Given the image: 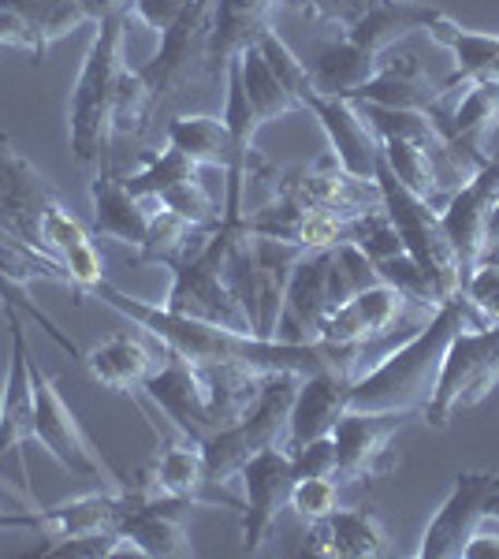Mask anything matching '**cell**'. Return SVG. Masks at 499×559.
<instances>
[{"mask_svg": "<svg viewBox=\"0 0 499 559\" xmlns=\"http://www.w3.org/2000/svg\"><path fill=\"white\" fill-rule=\"evenodd\" d=\"M153 112H157V102H153L146 83L139 79V71L123 68L120 83H116V97H112V134L139 139V134L150 128Z\"/></svg>", "mask_w": 499, "mask_h": 559, "instance_id": "37", "label": "cell"}, {"mask_svg": "<svg viewBox=\"0 0 499 559\" xmlns=\"http://www.w3.org/2000/svg\"><path fill=\"white\" fill-rule=\"evenodd\" d=\"M437 12L440 8H432L429 0H384V4L366 12L343 34H347L354 45L369 49L373 57H384L399 38H406V34H414V31H425Z\"/></svg>", "mask_w": 499, "mask_h": 559, "instance_id": "29", "label": "cell"}, {"mask_svg": "<svg viewBox=\"0 0 499 559\" xmlns=\"http://www.w3.org/2000/svg\"><path fill=\"white\" fill-rule=\"evenodd\" d=\"M440 97V86L425 79L417 57H399L377 68L369 83H361L347 102L354 105H380V108H414V112H429L432 102Z\"/></svg>", "mask_w": 499, "mask_h": 559, "instance_id": "28", "label": "cell"}, {"mask_svg": "<svg viewBox=\"0 0 499 559\" xmlns=\"http://www.w3.org/2000/svg\"><path fill=\"white\" fill-rule=\"evenodd\" d=\"M499 202V157L488 160L485 168H477L459 191H451V198L440 210V224L448 231L451 247L459 254L462 280L470 269L485 258V236H488V216H492Z\"/></svg>", "mask_w": 499, "mask_h": 559, "instance_id": "17", "label": "cell"}, {"mask_svg": "<svg viewBox=\"0 0 499 559\" xmlns=\"http://www.w3.org/2000/svg\"><path fill=\"white\" fill-rule=\"evenodd\" d=\"M168 146L194 160L198 168H231V134L228 123L216 116H190L179 112L168 120Z\"/></svg>", "mask_w": 499, "mask_h": 559, "instance_id": "32", "label": "cell"}, {"mask_svg": "<svg viewBox=\"0 0 499 559\" xmlns=\"http://www.w3.org/2000/svg\"><path fill=\"white\" fill-rule=\"evenodd\" d=\"M38 236H41L45 254H52L63 265L68 284H75L83 295H94L97 284H105L102 250L94 247V239H90V231L83 228V221L63 205V198L41 213Z\"/></svg>", "mask_w": 499, "mask_h": 559, "instance_id": "23", "label": "cell"}, {"mask_svg": "<svg viewBox=\"0 0 499 559\" xmlns=\"http://www.w3.org/2000/svg\"><path fill=\"white\" fill-rule=\"evenodd\" d=\"M499 384V324H462L451 336L440 362L432 400L425 403L421 421L443 432L459 407H474Z\"/></svg>", "mask_w": 499, "mask_h": 559, "instance_id": "6", "label": "cell"}, {"mask_svg": "<svg viewBox=\"0 0 499 559\" xmlns=\"http://www.w3.org/2000/svg\"><path fill=\"white\" fill-rule=\"evenodd\" d=\"M462 559H499V534L477 530V534L466 540V548H462Z\"/></svg>", "mask_w": 499, "mask_h": 559, "instance_id": "43", "label": "cell"}, {"mask_svg": "<svg viewBox=\"0 0 499 559\" xmlns=\"http://www.w3.org/2000/svg\"><path fill=\"white\" fill-rule=\"evenodd\" d=\"M354 295V284L340 261V250H306L302 261L295 265L292 280L284 292V313H280L276 340L292 344H310L321 332L324 318L340 302Z\"/></svg>", "mask_w": 499, "mask_h": 559, "instance_id": "8", "label": "cell"}, {"mask_svg": "<svg viewBox=\"0 0 499 559\" xmlns=\"http://www.w3.org/2000/svg\"><path fill=\"white\" fill-rule=\"evenodd\" d=\"M194 508H202V500L150 492L139 481H123V519L116 530H120L127 552L153 559L194 556V545H190L187 534V515Z\"/></svg>", "mask_w": 499, "mask_h": 559, "instance_id": "9", "label": "cell"}, {"mask_svg": "<svg viewBox=\"0 0 499 559\" xmlns=\"http://www.w3.org/2000/svg\"><path fill=\"white\" fill-rule=\"evenodd\" d=\"M287 4H292L302 20L332 23V26H340V31H351L361 15L373 12V8L384 4V0H287Z\"/></svg>", "mask_w": 499, "mask_h": 559, "instance_id": "40", "label": "cell"}, {"mask_svg": "<svg viewBox=\"0 0 499 559\" xmlns=\"http://www.w3.org/2000/svg\"><path fill=\"white\" fill-rule=\"evenodd\" d=\"M139 485H146L150 492H165V496H187V500H202V503H221L216 496H202L209 485L205 477V459L198 444H165L153 459V466L139 474Z\"/></svg>", "mask_w": 499, "mask_h": 559, "instance_id": "30", "label": "cell"}, {"mask_svg": "<svg viewBox=\"0 0 499 559\" xmlns=\"http://www.w3.org/2000/svg\"><path fill=\"white\" fill-rule=\"evenodd\" d=\"M142 392L157 403V411L183 432V440H190V444H202L205 437H213L221 429L213 403H209L205 373L198 366L183 362V358L168 355V350H165V362L153 369L150 381L142 384Z\"/></svg>", "mask_w": 499, "mask_h": 559, "instance_id": "13", "label": "cell"}, {"mask_svg": "<svg viewBox=\"0 0 499 559\" xmlns=\"http://www.w3.org/2000/svg\"><path fill=\"white\" fill-rule=\"evenodd\" d=\"M298 381H302L298 373H269L265 381H261V392H258V400H253V407L242 414L239 421L216 429L213 437H205L202 444H198L205 459L209 485H228L258 452H265V448H284Z\"/></svg>", "mask_w": 499, "mask_h": 559, "instance_id": "4", "label": "cell"}, {"mask_svg": "<svg viewBox=\"0 0 499 559\" xmlns=\"http://www.w3.org/2000/svg\"><path fill=\"white\" fill-rule=\"evenodd\" d=\"M83 366L102 388H112V392H142V384L161 366V358L142 336L120 332V336H108L102 344L90 347L83 355Z\"/></svg>", "mask_w": 499, "mask_h": 559, "instance_id": "25", "label": "cell"}, {"mask_svg": "<svg viewBox=\"0 0 499 559\" xmlns=\"http://www.w3.org/2000/svg\"><path fill=\"white\" fill-rule=\"evenodd\" d=\"M34 440L49 452L71 477L83 481H105L108 489H120V477L105 466V459L94 452L83 426L75 421V414L63 403L60 388L52 377L38 373L34 366Z\"/></svg>", "mask_w": 499, "mask_h": 559, "instance_id": "10", "label": "cell"}, {"mask_svg": "<svg viewBox=\"0 0 499 559\" xmlns=\"http://www.w3.org/2000/svg\"><path fill=\"white\" fill-rule=\"evenodd\" d=\"M499 474L496 471H466L455 477V489L443 500L437 519L429 522L417 556L421 559H459L466 540L485 526V503L488 492L496 489Z\"/></svg>", "mask_w": 499, "mask_h": 559, "instance_id": "16", "label": "cell"}, {"mask_svg": "<svg viewBox=\"0 0 499 559\" xmlns=\"http://www.w3.org/2000/svg\"><path fill=\"white\" fill-rule=\"evenodd\" d=\"M0 242H23V239H15V236H8V231H0Z\"/></svg>", "mask_w": 499, "mask_h": 559, "instance_id": "47", "label": "cell"}, {"mask_svg": "<svg viewBox=\"0 0 499 559\" xmlns=\"http://www.w3.org/2000/svg\"><path fill=\"white\" fill-rule=\"evenodd\" d=\"M205 41H209V12L190 4L183 20L161 34V49L142 68H134L153 94V102L161 105L187 79H194V71H205Z\"/></svg>", "mask_w": 499, "mask_h": 559, "instance_id": "21", "label": "cell"}, {"mask_svg": "<svg viewBox=\"0 0 499 559\" xmlns=\"http://www.w3.org/2000/svg\"><path fill=\"white\" fill-rule=\"evenodd\" d=\"M406 313H417V310L392 284L377 280V284L361 287L347 302L335 306L329 318H324L317 340H329V344H343V347H366V344H373V340L388 336Z\"/></svg>", "mask_w": 499, "mask_h": 559, "instance_id": "20", "label": "cell"}, {"mask_svg": "<svg viewBox=\"0 0 499 559\" xmlns=\"http://www.w3.org/2000/svg\"><path fill=\"white\" fill-rule=\"evenodd\" d=\"M0 8L23 15V20L38 31V38L45 45L60 41L63 34H71L83 23H90L79 0H0Z\"/></svg>", "mask_w": 499, "mask_h": 559, "instance_id": "35", "label": "cell"}, {"mask_svg": "<svg viewBox=\"0 0 499 559\" xmlns=\"http://www.w3.org/2000/svg\"><path fill=\"white\" fill-rule=\"evenodd\" d=\"M97 299L112 306L116 313H123L134 329H142L146 336L157 340L168 355L183 358L190 366H242L253 373H298L310 377L317 369H340V373L354 377L361 350L366 347H343L329 344V340H310V344H292V340H261L247 336V332L224 329L213 321L183 318L171 313L165 306L142 302L134 295L120 292L105 280L97 284Z\"/></svg>", "mask_w": 499, "mask_h": 559, "instance_id": "1", "label": "cell"}, {"mask_svg": "<svg viewBox=\"0 0 499 559\" xmlns=\"http://www.w3.org/2000/svg\"><path fill=\"white\" fill-rule=\"evenodd\" d=\"M462 295L488 324H499V254L480 258L462 280Z\"/></svg>", "mask_w": 499, "mask_h": 559, "instance_id": "39", "label": "cell"}, {"mask_svg": "<svg viewBox=\"0 0 499 559\" xmlns=\"http://www.w3.org/2000/svg\"><path fill=\"white\" fill-rule=\"evenodd\" d=\"M52 202H60L57 187L12 146L8 134H0V231L41 250L38 224Z\"/></svg>", "mask_w": 499, "mask_h": 559, "instance_id": "14", "label": "cell"}, {"mask_svg": "<svg viewBox=\"0 0 499 559\" xmlns=\"http://www.w3.org/2000/svg\"><path fill=\"white\" fill-rule=\"evenodd\" d=\"M298 108H310L321 120L324 134H329V153L358 179H377V157H380V139L366 123L361 108L347 102V97H329L313 86V79L295 94Z\"/></svg>", "mask_w": 499, "mask_h": 559, "instance_id": "15", "label": "cell"}, {"mask_svg": "<svg viewBox=\"0 0 499 559\" xmlns=\"http://www.w3.org/2000/svg\"><path fill=\"white\" fill-rule=\"evenodd\" d=\"M190 4L194 0H131V15L161 38V34L183 20Z\"/></svg>", "mask_w": 499, "mask_h": 559, "instance_id": "42", "label": "cell"}, {"mask_svg": "<svg viewBox=\"0 0 499 559\" xmlns=\"http://www.w3.org/2000/svg\"><path fill=\"white\" fill-rule=\"evenodd\" d=\"M377 68H380V57H373L369 49H361V45H354L347 34H343V38L324 41L321 49H317L310 79L321 94L351 97L361 83H369V79L377 75Z\"/></svg>", "mask_w": 499, "mask_h": 559, "instance_id": "31", "label": "cell"}, {"mask_svg": "<svg viewBox=\"0 0 499 559\" xmlns=\"http://www.w3.org/2000/svg\"><path fill=\"white\" fill-rule=\"evenodd\" d=\"M488 254H499V202H496V210L492 216H488V236H485V258Z\"/></svg>", "mask_w": 499, "mask_h": 559, "instance_id": "44", "label": "cell"}, {"mask_svg": "<svg viewBox=\"0 0 499 559\" xmlns=\"http://www.w3.org/2000/svg\"><path fill=\"white\" fill-rule=\"evenodd\" d=\"M485 83H499V52H496L492 68H488V79H485Z\"/></svg>", "mask_w": 499, "mask_h": 559, "instance_id": "46", "label": "cell"}, {"mask_svg": "<svg viewBox=\"0 0 499 559\" xmlns=\"http://www.w3.org/2000/svg\"><path fill=\"white\" fill-rule=\"evenodd\" d=\"M406 414H380V411H347L332 429L335 440V481H373L388 477L399 466L392 448L395 432L403 429Z\"/></svg>", "mask_w": 499, "mask_h": 559, "instance_id": "11", "label": "cell"}, {"mask_svg": "<svg viewBox=\"0 0 499 559\" xmlns=\"http://www.w3.org/2000/svg\"><path fill=\"white\" fill-rule=\"evenodd\" d=\"M239 231H242V221H221L194 258L171 265V287H168V299L161 306L171 313H183V318L213 321V324H224V329L253 336L247 310L235 299L228 276H224V261H228V250Z\"/></svg>", "mask_w": 499, "mask_h": 559, "instance_id": "5", "label": "cell"}, {"mask_svg": "<svg viewBox=\"0 0 499 559\" xmlns=\"http://www.w3.org/2000/svg\"><path fill=\"white\" fill-rule=\"evenodd\" d=\"M377 187H380V198H384L388 221L395 224L399 239H403V250L432 276L443 302L462 295V265H459V254H455V247H451L448 231H443V224H440L437 205L406 191L392 176V168L384 165V157H377Z\"/></svg>", "mask_w": 499, "mask_h": 559, "instance_id": "7", "label": "cell"}, {"mask_svg": "<svg viewBox=\"0 0 499 559\" xmlns=\"http://www.w3.org/2000/svg\"><path fill=\"white\" fill-rule=\"evenodd\" d=\"M485 519H496V522H499V481H496V489L488 492V503H485Z\"/></svg>", "mask_w": 499, "mask_h": 559, "instance_id": "45", "label": "cell"}, {"mask_svg": "<svg viewBox=\"0 0 499 559\" xmlns=\"http://www.w3.org/2000/svg\"><path fill=\"white\" fill-rule=\"evenodd\" d=\"M351 373H340V369H317V373L302 377L292 403V418H287V440L284 448L295 452V448L310 444V440L332 437L335 421L343 418L347 407V392H351Z\"/></svg>", "mask_w": 499, "mask_h": 559, "instance_id": "22", "label": "cell"}, {"mask_svg": "<svg viewBox=\"0 0 499 559\" xmlns=\"http://www.w3.org/2000/svg\"><path fill=\"white\" fill-rule=\"evenodd\" d=\"M242 477V556H258L265 548L272 526L292 503L295 466L287 448H265L239 471Z\"/></svg>", "mask_w": 499, "mask_h": 559, "instance_id": "12", "label": "cell"}, {"mask_svg": "<svg viewBox=\"0 0 499 559\" xmlns=\"http://www.w3.org/2000/svg\"><path fill=\"white\" fill-rule=\"evenodd\" d=\"M377 265V276L384 280V284H392L399 295H403L406 302L414 306L421 318H432V313L443 306V295L437 292V284H432V276L425 273L417 261L406 254H392V258H384V261H373Z\"/></svg>", "mask_w": 499, "mask_h": 559, "instance_id": "34", "label": "cell"}, {"mask_svg": "<svg viewBox=\"0 0 499 559\" xmlns=\"http://www.w3.org/2000/svg\"><path fill=\"white\" fill-rule=\"evenodd\" d=\"M292 466H295V481L298 477H335V440L321 437V440H310V444L295 448Z\"/></svg>", "mask_w": 499, "mask_h": 559, "instance_id": "41", "label": "cell"}, {"mask_svg": "<svg viewBox=\"0 0 499 559\" xmlns=\"http://www.w3.org/2000/svg\"><path fill=\"white\" fill-rule=\"evenodd\" d=\"M462 324H488L474 310L466 295H455L440 306L432 318H425L421 329L406 344H399L392 355H384L369 373L354 377L347 392L351 411H380V414H417L421 418L425 403L432 400L440 362L448 355L451 336Z\"/></svg>", "mask_w": 499, "mask_h": 559, "instance_id": "2", "label": "cell"}, {"mask_svg": "<svg viewBox=\"0 0 499 559\" xmlns=\"http://www.w3.org/2000/svg\"><path fill=\"white\" fill-rule=\"evenodd\" d=\"M280 4L287 0H213L209 4V41H205V75L224 79L228 68L261 34L272 31Z\"/></svg>", "mask_w": 499, "mask_h": 559, "instance_id": "18", "label": "cell"}, {"mask_svg": "<svg viewBox=\"0 0 499 559\" xmlns=\"http://www.w3.org/2000/svg\"><path fill=\"white\" fill-rule=\"evenodd\" d=\"M425 34L455 57V71L440 83V94H459V90H466L470 83H485L488 68H492V60L499 52V34H474L443 12L432 15Z\"/></svg>", "mask_w": 499, "mask_h": 559, "instance_id": "27", "label": "cell"}, {"mask_svg": "<svg viewBox=\"0 0 499 559\" xmlns=\"http://www.w3.org/2000/svg\"><path fill=\"white\" fill-rule=\"evenodd\" d=\"M380 157H384V165L392 168V176L406 187V191L425 198V202H437L440 183H437V165H432L429 153L411 146V142L384 139L380 142Z\"/></svg>", "mask_w": 499, "mask_h": 559, "instance_id": "36", "label": "cell"}, {"mask_svg": "<svg viewBox=\"0 0 499 559\" xmlns=\"http://www.w3.org/2000/svg\"><path fill=\"white\" fill-rule=\"evenodd\" d=\"M388 552V537L380 519L369 508H340L329 519L310 522L302 540V556L324 559H373Z\"/></svg>", "mask_w": 499, "mask_h": 559, "instance_id": "24", "label": "cell"}, {"mask_svg": "<svg viewBox=\"0 0 499 559\" xmlns=\"http://www.w3.org/2000/svg\"><path fill=\"white\" fill-rule=\"evenodd\" d=\"M287 508H292L306 526L329 519L332 511H340V481H335V477H298Z\"/></svg>", "mask_w": 499, "mask_h": 559, "instance_id": "38", "label": "cell"}, {"mask_svg": "<svg viewBox=\"0 0 499 559\" xmlns=\"http://www.w3.org/2000/svg\"><path fill=\"white\" fill-rule=\"evenodd\" d=\"M120 519H123V485L120 489L75 496V500H63L57 508H38V503H31L26 515H0V530H38V534L49 540H68V537L116 530Z\"/></svg>", "mask_w": 499, "mask_h": 559, "instance_id": "19", "label": "cell"}, {"mask_svg": "<svg viewBox=\"0 0 499 559\" xmlns=\"http://www.w3.org/2000/svg\"><path fill=\"white\" fill-rule=\"evenodd\" d=\"M90 205H94V231L105 239H116L123 247L142 250V242L150 236V216L142 198H134L123 187V179H116L108 168L90 183Z\"/></svg>", "mask_w": 499, "mask_h": 559, "instance_id": "26", "label": "cell"}, {"mask_svg": "<svg viewBox=\"0 0 499 559\" xmlns=\"http://www.w3.org/2000/svg\"><path fill=\"white\" fill-rule=\"evenodd\" d=\"M239 71H242V90L250 97V108L258 116V123H269V120H280L287 116L292 108H298V102L292 97V90L276 79V71L269 68L265 52L258 45H250L247 52L239 57Z\"/></svg>", "mask_w": 499, "mask_h": 559, "instance_id": "33", "label": "cell"}, {"mask_svg": "<svg viewBox=\"0 0 499 559\" xmlns=\"http://www.w3.org/2000/svg\"><path fill=\"white\" fill-rule=\"evenodd\" d=\"M131 12L105 15L86 49L83 71L71 86L68 102V139L71 157L79 165H108V142H112V97L123 75V26Z\"/></svg>", "mask_w": 499, "mask_h": 559, "instance_id": "3", "label": "cell"}]
</instances>
